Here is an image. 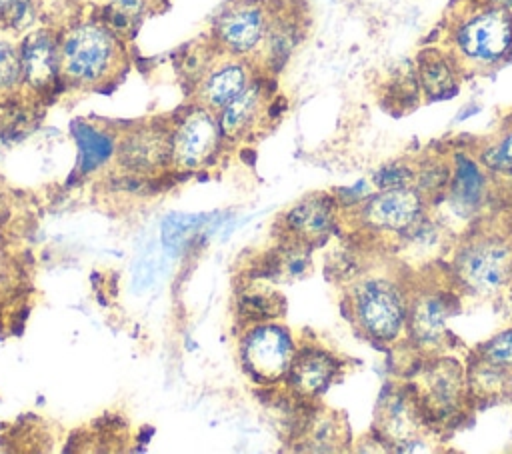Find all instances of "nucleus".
Instances as JSON below:
<instances>
[{
  "label": "nucleus",
  "instance_id": "obj_10",
  "mask_svg": "<svg viewBox=\"0 0 512 454\" xmlns=\"http://www.w3.org/2000/svg\"><path fill=\"white\" fill-rule=\"evenodd\" d=\"M258 74L260 70L250 60L226 54L212 44L190 80L192 104H198L218 116Z\"/></svg>",
  "mask_w": 512,
  "mask_h": 454
},
{
  "label": "nucleus",
  "instance_id": "obj_9",
  "mask_svg": "<svg viewBox=\"0 0 512 454\" xmlns=\"http://www.w3.org/2000/svg\"><path fill=\"white\" fill-rule=\"evenodd\" d=\"M428 200L416 186L382 188L354 206L362 230L380 236H408L426 218Z\"/></svg>",
  "mask_w": 512,
  "mask_h": 454
},
{
  "label": "nucleus",
  "instance_id": "obj_3",
  "mask_svg": "<svg viewBox=\"0 0 512 454\" xmlns=\"http://www.w3.org/2000/svg\"><path fill=\"white\" fill-rule=\"evenodd\" d=\"M452 286L472 298H490L512 284V234L476 228L454 248L448 264Z\"/></svg>",
  "mask_w": 512,
  "mask_h": 454
},
{
  "label": "nucleus",
  "instance_id": "obj_20",
  "mask_svg": "<svg viewBox=\"0 0 512 454\" xmlns=\"http://www.w3.org/2000/svg\"><path fill=\"white\" fill-rule=\"evenodd\" d=\"M238 318L248 324L278 320L284 312V298L268 282L250 280L236 294Z\"/></svg>",
  "mask_w": 512,
  "mask_h": 454
},
{
  "label": "nucleus",
  "instance_id": "obj_32",
  "mask_svg": "<svg viewBox=\"0 0 512 454\" xmlns=\"http://www.w3.org/2000/svg\"><path fill=\"white\" fill-rule=\"evenodd\" d=\"M506 182H508V186H510V194H512V178H508Z\"/></svg>",
  "mask_w": 512,
  "mask_h": 454
},
{
  "label": "nucleus",
  "instance_id": "obj_19",
  "mask_svg": "<svg viewBox=\"0 0 512 454\" xmlns=\"http://www.w3.org/2000/svg\"><path fill=\"white\" fill-rule=\"evenodd\" d=\"M378 418V430L384 444L394 446L396 450H416L414 444H422L420 426L424 418L414 394L408 396L404 392H398L386 396L384 410L378 412Z\"/></svg>",
  "mask_w": 512,
  "mask_h": 454
},
{
  "label": "nucleus",
  "instance_id": "obj_5",
  "mask_svg": "<svg viewBox=\"0 0 512 454\" xmlns=\"http://www.w3.org/2000/svg\"><path fill=\"white\" fill-rule=\"evenodd\" d=\"M414 398L430 426L454 422L472 400L466 366L456 358L432 354L414 382Z\"/></svg>",
  "mask_w": 512,
  "mask_h": 454
},
{
  "label": "nucleus",
  "instance_id": "obj_27",
  "mask_svg": "<svg viewBox=\"0 0 512 454\" xmlns=\"http://www.w3.org/2000/svg\"><path fill=\"white\" fill-rule=\"evenodd\" d=\"M34 20L32 0H0V28L22 30Z\"/></svg>",
  "mask_w": 512,
  "mask_h": 454
},
{
  "label": "nucleus",
  "instance_id": "obj_33",
  "mask_svg": "<svg viewBox=\"0 0 512 454\" xmlns=\"http://www.w3.org/2000/svg\"><path fill=\"white\" fill-rule=\"evenodd\" d=\"M510 60H512V54H510Z\"/></svg>",
  "mask_w": 512,
  "mask_h": 454
},
{
  "label": "nucleus",
  "instance_id": "obj_31",
  "mask_svg": "<svg viewBox=\"0 0 512 454\" xmlns=\"http://www.w3.org/2000/svg\"><path fill=\"white\" fill-rule=\"evenodd\" d=\"M506 394L512 396V374H510V378H508V392H506Z\"/></svg>",
  "mask_w": 512,
  "mask_h": 454
},
{
  "label": "nucleus",
  "instance_id": "obj_8",
  "mask_svg": "<svg viewBox=\"0 0 512 454\" xmlns=\"http://www.w3.org/2000/svg\"><path fill=\"white\" fill-rule=\"evenodd\" d=\"M296 350L292 332L278 320L248 324L238 344L240 364L246 376L258 384L286 380Z\"/></svg>",
  "mask_w": 512,
  "mask_h": 454
},
{
  "label": "nucleus",
  "instance_id": "obj_22",
  "mask_svg": "<svg viewBox=\"0 0 512 454\" xmlns=\"http://www.w3.org/2000/svg\"><path fill=\"white\" fill-rule=\"evenodd\" d=\"M304 448L314 452H334L346 444V426L338 414L324 410L304 428Z\"/></svg>",
  "mask_w": 512,
  "mask_h": 454
},
{
  "label": "nucleus",
  "instance_id": "obj_18",
  "mask_svg": "<svg viewBox=\"0 0 512 454\" xmlns=\"http://www.w3.org/2000/svg\"><path fill=\"white\" fill-rule=\"evenodd\" d=\"M20 46L22 80L34 92H44L60 80L58 34L40 28L24 36Z\"/></svg>",
  "mask_w": 512,
  "mask_h": 454
},
{
  "label": "nucleus",
  "instance_id": "obj_29",
  "mask_svg": "<svg viewBox=\"0 0 512 454\" xmlns=\"http://www.w3.org/2000/svg\"><path fill=\"white\" fill-rule=\"evenodd\" d=\"M8 274H10V258H8V250L4 246V240L0 236V290L4 288V284L8 280Z\"/></svg>",
  "mask_w": 512,
  "mask_h": 454
},
{
  "label": "nucleus",
  "instance_id": "obj_2",
  "mask_svg": "<svg viewBox=\"0 0 512 454\" xmlns=\"http://www.w3.org/2000/svg\"><path fill=\"white\" fill-rule=\"evenodd\" d=\"M446 48L464 72L496 68L512 54V12L482 0L464 2L450 16Z\"/></svg>",
  "mask_w": 512,
  "mask_h": 454
},
{
  "label": "nucleus",
  "instance_id": "obj_6",
  "mask_svg": "<svg viewBox=\"0 0 512 454\" xmlns=\"http://www.w3.org/2000/svg\"><path fill=\"white\" fill-rule=\"evenodd\" d=\"M276 6L278 0H230L212 22V44L226 54L246 58L256 66Z\"/></svg>",
  "mask_w": 512,
  "mask_h": 454
},
{
  "label": "nucleus",
  "instance_id": "obj_12",
  "mask_svg": "<svg viewBox=\"0 0 512 454\" xmlns=\"http://www.w3.org/2000/svg\"><path fill=\"white\" fill-rule=\"evenodd\" d=\"M340 202L328 192H312L294 202L280 216L284 240L314 248L326 242L338 226Z\"/></svg>",
  "mask_w": 512,
  "mask_h": 454
},
{
  "label": "nucleus",
  "instance_id": "obj_25",
  "mask_svg": "<svg viewBox=\"0 0 512 454\" xmlns=\"http://www.w3.org/2000/svg\"><path fill=\"white\" fill-rule=\"evenodd\" d=\"M474 358H478L506 374H512V326L490 336L486 342H482L476 348Z\"/></svg>",
  "mask_w": 512,
  "mask_h": 454
},
{
  "label": "nucleus",
  "instance_id": "obj_17",
  "mask_svg": "<svg viewBox=\"0 0 512 454\" xmlns=\"http://www.w3.org/2000/svg\"><path fill=\"white\" fill-rule=\"evenodd\" d=\"M464 74V68L446 46H428L418 52L414 62L416 90L426 100L452 98Z\"/></svg>",
  "mask_w": 512,
  "mask_h": 454
},
{
  "label": "nucleus",
  "instance_id": "obj_28",
  "mask_svg": "<svg viewBox=\"0 0 512 454\" xmlns=\"http://www.w3.org/2000/svg\"><path fill=\"white\" fill-rule=\"evenodd\" d=\"M414 176H416V168L410 166L408 162H390L376 172L374 184H376V190L414 186Z\"/></svg>",
  "mask_w": 512,
  "mask_h": 454
},
{
  "label": "nucleus",
  "instance_id": "obj_21",
  "mask_svg": "<svg viewBox=\"0 0 512 454\" xmlns=\"http://www.w3.org/2000/svg\"><path fill=\"white\" fill-rule=\"evenodd\" d=\"M476 156L494 178H512V118L482 140Z\"/></svg>",
  "mask_w": 512,
  "mask_h": 454
},
{
  "label": "nucleus",
  "instance_id": "obj_24",
  "mask_svg": "<svg viewBox=\"0 0 512 454\" xmlns=\"http://www.w3.org/2000/svg\"><path fill=\"white\" fill-rule=\"evenodd\" d=\"M74 134H76L78 144H80L82 160L88 166H94V164L102 162L116 148V140H112V136H108L104 130H100V128H96L92 124L78 122L74 126Z\"/></svg>",
  "mask_w": 512,
  "mask_h": 454
},
{
  "label": "nucleus",
  "instance_id": "obj_15",
  "mask_svg": "<svg viewBox=\"0 0 512 454\" xmlns=\"http://www.w3.org/2000/svg\"><path fill=\"white\" fill-rule=\"evenodd\" d=\"M272 108V88L264 72H260L248 88L232 100L220 114L218 122L226 140L246 142L264 130Z\"/></svg>",
  "mask_w": 512,
  "mask_h": 454
},
{
  "label": "nucleus",
  "instance_id": "obj_23",
  "mask_svg": "<svg viewBox=\"0 0 512 454\" xmlns=\"http://www.w3.org/2000/svg\"><path fill=\"white\" fill-rule=\"evenodd\" d=\"M150 10V0H108L100 20L110 26L120 38H132Z\"/></svg>",
  "mask_w": 512,
  "mask_h": 454
},
{
  "label": "nucleus",
  "instance_id": "obj_14",
  "mask_svg": "<svg viewBox=\"0 0 512 454\" xmlns=\"http://www.w3.org/2000/svg\"><path fill=\"white\" fill-rule=\"evenodd\" d=\"M170 134L172 126L158 124L156 120L132 124L118 136L114 156L130 172L148 174L162 170L170 164Z\"/></svg>",
  "mask_w": 512,
  "mask_h": 454
},
{
  "label": "nucleus",
  "instance_id": "obj_13",
  "mask_svg": "<svg viewBox=\"0 0 512 454\" xmlns=\"http://www.w3.org/2000/svg\"><path fill=\"white\" fill-rule=\"evenodd\" d=\"M492 174L480 164L476 152L456 150L450 156V180L444 192L448 208L464 220L476 218L490 202Z\"/></svg>",
  "mask_w": 512,
  "mask_h": 454
},
{
  "label": "nucleus",
  "instance_id": "obj_1",
  "mask_svg": "<svg viewBox=\"0 0 512 454\" xmlns=\"http://www.w3.org/2000/svg\"><path fill=\"white\" fill-rule=\"evenodd\" d=\"M58 66L66 86L82 92L106 90L128 68L124 38L100 18L76 22L58 34Z\"/></svg>",
  "mask_w": 512,
  "mask_h": 454
},
{
  "label": "nucleus",
  "instance_id": "obj_16",
  "mask_svg": "<svg viewBox=\"0 0 512 454\" xmlns=\"http://www.w3.org/2000/svg\"><path fill=\"white\" fill-rule=\"evenodd\" d=\"M342 362L322 346H300L294 354L286 384L294 396L314 400L322 396L340 374Z\"/></svg>",
  "mask_w": 512,
  "mask_h": 454
},
{
  "label": "nucleus",
  "instance_id": "obj_7",
  "mask_svg": "<svg viewBox=\"0 0 512 454\" xmlns=\"http://www.w3.org/2000/svg\"><path fill=\"white\" fill-rule=\"evenodd\" d=\"M460 310V292L448 280L446 286L426 284L410 288L408 320L404 334L414 348L432 356L448 344V324Z\"/></svg>",
  "mask_w": 512,
  "mask_h": 454
},
{
  "label": "nucleus",
  "instance_id": "obj_11",
  "mask_svg": "<svg viewBox=\"0 0 512 454\" xmlns=\"http://www.w3.org/2000/svg\"><path fill=\"white\" fill-rule=\"evenodd\" d=\"M224 140L218 116L192 104L172 124L170 164L182 172L200 170L216 158Z\"/></svg>",
  "mask_w": 512,
  "mask_h": 454
},
{
  "label": "nucleus",
  "instance_id": "obj_30",
  "mask_svg": "<svg viewBox=\"0 0 512 454\" xmlns=\"http://www.w3.org/2000/svg\"><path fill=\"white\" fill-rule=\"evenodd\" d=\"M486 4H492V6H498V8H504V10H510L512 12V0H482Z\"/></svg>",
  "mask_w": 512,
  "mask_h": 454
},
{
  "label": "nucleus",
  "instance_id": "obj_4",
  "mask_svg": "<svg viewBox=\"0 0 512 454\" xmlns=\"http://www.w3.org/2000/svg\"><path fill=\"white\" fill-rule=\"evenodd\" d=\"M408 304L410 288L390 272L360 274L346 292L350 320L378 344H392L404 336Z\"/></svg>",
  "mask_w": 512,
  "mask_h": 454
},
{
  "label": "nucleus",
  "instance_id": "obj_26",
  "mask_svg": "<svg viewBox=\"0 0 512 454\" xmlns=\"http://www.w3.org/2000/svg\"><path fill=\"white\" fill-rule=\"evenodd\" d=\"M20 86H24L20 46L0 36V96L16 92Z\"/></svg>",
  "mask_w": 512,
  "mask_h": 454
}]
</instances>
